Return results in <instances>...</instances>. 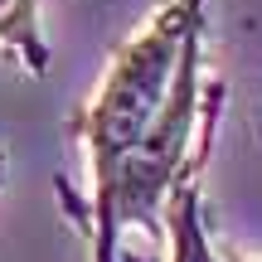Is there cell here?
<instances>
[{
  "label": "cell",
  "instance_id": "1",
  "mask_svg": "<svg viewBox=\"0 0 262 262\" xmlns=\"http://www.w3.org/2000/svg\"><path fill=\"white\" fill-rule=\"evenodd\" d=\"M204 0H165L112 54L102 83L68 117L88 160V262H117L126 233H156L185 180H199L224 88H204Z\"/></svg>",
  "mask_w": 262,
  "mask_h": 262
},
{
  "label": "cell",
  "instance_id": "2",
  "mask_svg": "<svg viewBox=\"0 0 262 262\" xmlns=\"http://www.w3.org/2000/svg\"><path fill=\"white\" fill-rule=\"evenodd\" d=\"M0 54H10L25 73H49V44L39 29V0H0Z\"/></svg>",
  "mask_w": 262,
  "mask_h": 262
},
{
  "label": "cell",
  "instance_id": "3",
  "mask_svg": "<svg viewBox=\"0 0 262 262\" xmlns=\"http://www.w3.org/2000/svg\"><path fill=\"white\" fill-rule=\"evenodd\" d=\"M199 219V180H185L180 194L170 199V214H165V233H170V257L165 262H194L189 257V228Z\"/></svg>",
  "mask_w": 262,
  "mask_h": 262
},
{
  "label": "cell",
  "instance_id": "4",
  "mask_svg": "<svg viewBox=\"0 0 262 262\" xmlns=\"http://www.w3.org/2000/svg\"><path fill=\"white\" fill-rule=\"evenodd\" d=\"M0 180H5V150H0Z\"/></svg>",
  "mask_w": 262,
  "mask_h": 262
}]
</instances>
